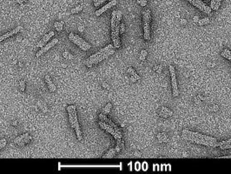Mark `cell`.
<instances>
[{"mask_svg":"<svg viewBox=\"0 0 231 174\" xmlns=\"http://www.w3.org/2000/svg\"><path fill=\"white\" fill-rule=\"evenodd\" d=\"M159 116L161 117H164V118H167V117L173 116V112L165 106H162L161 110L159 112Z\"/></svg>","mask_w":231,"mask_h":174,"instance_id":"9a60e30c","label":"cell"},{"mask_svg":"<svg viewBox=\"0 0 231 174\" xmlns=\"http://www.w3.org/2000/svg\"><path fill=\"white\" fill-rule=\"evenodd\" d=\"M218 159H231L230 155H227V156H222V157H218Z\"/></svg>","mask_w":231,"mask_h":174,"instance_id":"681fc988","label":"cell"},{"mask_svg":"<svg viewBox=\"0 0 231 174\" xmlns=\"http://www.w3.org/2000/svg\"><path fill=\"white\" fill-rule=\"evenodd\" d=\"M181 24H183V25H185V24H187V20L186 19H181Z\"/></svg>","mask_w":231,"mask_h":174,"instance_id":"f907efd6","label":"cell"},{"mask_svg":"<svg viewBox=\"0 0 231 174\" xmlns=\"http://www.w3.org/2000/svg\"><path fill=\"white\" fill-rule=\"evenodd\" d=\"M193 21H194V23H198V21H199V17H198L197 16H195V17H193Z\"/></svg>","mask_w":231,"mask_h":174,"instance_id":"ee69618b","label":"cell"},{"mask_svg":"<svg viewBox=\"0 0 231 174\" xmlns=\"http://www.w3.org/2000/svg\"><path fill=\"white\" fill-rule=\"evenodd\" d=\"M63 23L61 21V22H55V24H54V26H55V29L58 31H62V30H63Z\"/></svg>","mask_w":231,"mask_h":174,"instance_id":"f546056e","label":"cell"},{"mask_svg":"<svg viewBox=\"0 0 231 174\" xmlns=\"http://www.w3.org/2000/svg\"><path fill=\"white\" fill-rule=\"evenodd\" d=\"M102 85H103V87H104V88H105V89H107V90H110V85H109L107 83H105V82H103V83H102Z\"/></svg>","mask_w":231,"mask_h":174,"instance_id":"60d3db41","label":"cell"},{"mask_svg":"<svg viewBox=\"0 0 231 174\" xmlns=\"http://www.w3.org/2000/svg\"><path fill=\"white\" fill-rule=\"evenodd\" d=\"M157 138L159 143H167L169 141L168 136L165 132H159L157 136Z\"/></svg>","mask_w":231,"mask_h":174,"instance_id":"ac0fdd59","label":"cell"},{"mask_svg":"<svg viewBox=\"0 0 231 174\" xmlns=\"http://www.w3.org/2000/svg\"><path fill=\"white\" fill-rule=\"evenodd\" d=\"M223 0H211L210 2V8L212 10H218L220 5H221V3H222Z\"/></svg>","mask_w":231,"mask_h":174,"instance_id":"d6986e66","label":"cell"},{"mask_svg":"<svg viewBox=\"0 0 231 174\" xmlns=\"http://www.w3.org/2000/svg\"><path fill=\"white\" fill-rule=\"evenodd\" d=\"M53 36H54V31H50V32H48L47 34H45V35L41 38V40L38 43L37 47H39V48L44 47V46L47 44V42L50 40V38H51Z\"/></svg>","mask_w":231,"mask_h":174,"instance_id":"4fadbf2b","label":"cell"},{"mask_svg":"<svg viewBox=\"0 0 231 174\" xmlns=\"http://www.w3.org/2000/svg\"><path fill=\"white\" fill-rule=\"evenodd\" d=\"M24 1H25V0H16V2H17V3H19V4H22Z\"/></svg>","mask_w":231,"mask_h":174,"instance_id":"f5cc1de1","label":"cell"},{"mask_svg":"<svg viewBox=\"0 0 231 174\" xmlns=\"http://www.w3.org/2000/svg\"><path fill=\"white\" fill-rule=\"evenodd\" d=\"M125 31V25L124 24H120V34H123Z\"/></svg>","mask_w":231,"mask_h":174,"instance_id":"8d00e7d4","label":"cell"},{"mask_svg":"<svg viewBox=\"0 0 231 174\" xmlns=\"http://www.w3.org/2000/svg\"><path fill=\"white\" fill-rule=\"evenodd\" d=\"M150 22L151 12L150 10H144L143 11V37L145 40L150 39Z\"/></svg>","mask_w":231,"mask_h":174,"instance_id":"277c9868","label":"cell"},{"mask_svg":"<svg viewBox=\"0 0 231 174\" xmlns=\"http://www.w3.org/2000/svg\"><path fill=\"white\" fill-rule=\"evenodd\" d=\"M130 81H131L132 83H136V82L137 81V79H136V78L135 77L131 76V77H130Z\"/></svg>","mask_w":231,"mask_h":174,"instance_id":"f6af8a7d","label":"cell"},{"mask_svg":"<svg viewBox=\"0 0 231 174\" xmlns=\"http://www.w3.org/2000/svg\"><path fill=\"white\" fill-rule=\"evenodd\" d=\"M107 0H94V6L95 7H99L102 3H105Z\"/></svg>","mask_w":231,"mask_h":174,"instance_id":"4dcf8cb0","label":"cell"},{"mask_svg":"<svg viewBox=\"0 0 231 174\" xmlns=\"http://www.w3.org/2000/svg\"><path fill=\"white\" fill-rule=\"evenodd\" d=\"M141 168H142L141 163H139V162H136V163L135 164V170H136V171H139Z\"/></svg>","mask_w":231,"mask_h":174,"instance_id":"74e56055","label":"cell"},{"mask_svg":"<svg viewBox=\"0 0 231 174\" xmlns=\"http://www.w3.org/2000/svg\"><path fill=\"white\" fill-rule=\"evenodd\" d=\"M114 53H115V47L113 45L110 44V45H106L105 47L102 48L97 53L91 55L84 63H85L87 67H92L93 65L99 64L104 59L108 58L110 56L113 55Z\"/></svg>","mask_w":231,"mask_h":174,"instance_id":"3957f363","label":"cell"},{"mask_svg":"<svg viewBox=\"0 0 231 174\" xmlns=\"http://www.w3.org/2000/svg\"><path fill=\"white\" fill-rule=\"evenodd\" d=\"M187 1L189 2L195 7H196L197 9H199L203 13L208 14V15H211V11H212L211 8L209 5H207L205 3H203L202 0H187Z\"/></svg>","mask_w":231,"mask_h":174,"instance_id":"8992f818","label":"cell"},{"mask_svg":"<svg viewBox=\"0 0 231 174\" xmlns=\"http://www.w3.org/2000/svg\"><path fill=\"white\" fill-rule=\"evenodd\" d=\"M98 124H99V126H100L102 129H104V131H106L108 133L111 134V135L115 138L116 140H117V139H121V138H122V134L117 132L115 129H114L112 126H111L110 124H106V123H104V122H103V121H101V120L98 122Z\"/></svg>","mask_w":231,"mask_h":174,"instance_id":"ba28073f","label":"cell"},{"mask_svg":"<svg viewBox=\"0 0 231 174\" xmlns=\"http://www.w3.org/2000/svg\"><path fill=\"white\" fill-rule=\"evenodd\" d=\"M147 3H148V0H137V3H139L143 7L146 6L147 5Z\"/></svg>","mask_w":231,"mask_h":174,"instance_id":"e575fe53","label":"cell"},{"mask_svg":"<svg viewBox=\"0 0 231 174\" xmlns=\"http://www.w3.org/2000/svg\"><path fill=\"white\" fill-rule=\"evenodd\" d=\"M197 97H198V98H199V99H200L202 101H203V100L205 99V98H204V97H202V95H197Z\"/></svg>","mask_w":231,"mask_h":174,"instance_id":"db71d44e","label":"cell"},{"mask_svg":"<svg viewBox=\"0 0 231 174\" xmlns=\"http://www.w3.org/2000/svg\"><path fill=\"white\" fill-rule=\"evenodd\" d=\"M116 153H118V152H121V147L119 146V145H116Z\"/></svg>","mask_w":231,"mask_h":174,"instance_id":"7dc6e473","label":"cell"},{"mask_svg":"<svg viewBox=\"0 0 231 174\" xmlns=\"http://www.w3.org/2000/svg\"><path fill=\"white\" fill-rule=\"evenodd\" d=\"M31 138H31V136H30V135H29V136H27L26 138H24L22 141H20V142H19L17 145H18L19 146H24V145L28 144V143H29V142L31 140Z\"/></svg>","mask_w":231,"mask_h":174,"instance_id":"d4e9b609","label":"cell"},{"mask_svg":"<svg viewBox=\"0 0 231 174\" xmlns=\"http://www.w3.org/2000/svg\"><path fill=\"white\" fill-rule=\"evenodd\" d=\"M99 119L101 120V121H103V122H104V123H106V124H110L111 126H112L114 129H115L116 131H117V132H119V133H121L122 134V131H121V129L115 123L111 120V119H110L108 117H107V115H105V114H103V113H100L99 114Z\"/></svg>","mask_w":231,"mask_h":174,"instance_id":"8fae6325","label":"cell"},{"mask_svg":"<svg viewBox=\"0 0 231 174\" xmlns=\"http://www.w3.org/2000/svg\"><path fill=\"white\" fill-rule=\"evenodd\" d=\"M27 136H29V133L27 132V133H24V134H23V135H21V136H19V137H17V138H15V140H14V143L15 144H18L20 141H22L24 138H26Z\"/></svg>","mask_w":231,"mask_h":174,"instance_id":"f1b7e54d","label":"cell"},{"mask_svg":"<svg viewBox=\"0 0 231 174\" xmlns=\"http://www.w3.org/2000/svg\"><path fill=\"white\" fill-rule=\"evenodd\" d=\"M194 101H195V104H196V105H201V103H202V100H201L198 97H196V98L194 99Z\"/></svg>","mask_w":231,"mask_h":174,"instance_id":"ab89813d","label":"cell"},{"mask_svg":"<svg viewBox=\"0 0 231 174\" xmlns=\"http://www.w3.org/2000/svg\"><path fill=\"white\" fill-rule=\"evenodd\" d=\"M217 147H219L221 150L231 149V138H229V139L224 140V141H222V142H218Z\"/></svg>","mask_w":231,"mask_h":174,"instance_id":"2e32d148","label":"cell"},{"mask_svg":"<svg viewBox=\"0 0 231 174\" xmlns=\"http://www.w3.org/2000/svg\"><path fill=\"white\" fill-rule=\"evenodd\" d=\"M58 43V38H53L50 43H48V44H46L44 47H42L41 49H40V51L39 52H37V54H36V57L37 58H39V57H41L44 53H45V52H47L50 49H51L54 45H56Z\"/></svg>","mask_w":231,"mask_h":174,"instance_id":"30bf717a","label":"cell"},{"mask_svg":"<svg viewBox=\"0 0 231 174\" xmlns=\"http://www.w3.org/2000/svg\"><path fill=\"white\" fill-rule=\"evenodd\" d=\"M182 137L183 139L189 141L194 144H198V145H203L205 146L209 147H217L218 145V140L217 138L204 135L199 132L192 131H189V129H183L182 131Z\"/></svg>","mask_w":231,"mask_h":174,"instance_id":"6da1fadb","label":"cell"},{"mask_svg":"<svg viewBox=\"0 0 231 174\" xmlns=\"http://www.w3.org/2000/svg\"><path fill=\"white\" fill-rule=\"evenodd\" d=\"M111 107H112V104H111V103H108V104L104 106V108L103 109L102 113H103V114H105V115H108V114L111 113Z\"/></svg>","mask_w":231,"mask_h":174,"instance_id":"cb8c5ba5","label":"cell"},{"mask_svg":"<svg viewBox=\"0 0 231 174\" xmlns=\"http://www.w3.org/2000/svg\"><path fill=\"white\" fill-rule=\"evenodd\" d=\"M6 139L5 138H1L0 139V149H2V148H3L5 145H6Z\"/></svg>","mask_w":231,"mask_h":174,"instance_id":"d590c367","label":"cell"},{"mask_svg":"<svg viewBox=\"0 0 231 174\" xmlns=\"http://www.w3.org/2000/svg\"><path fill=\"white\" fill-rule=\"evenodd\" d=\"M23 31V27H22L21 25H18V26H17V27H16L15 29H13L11 31H10V32H7V33L3 34V35H2V36H0V42H2L3 40L6 39V38H10V37H12L13 35L17 34V32H19V31Z\"/></svg>","mask_w":231,"mask_h":174,"instance_id":"5bb4252c","label":"cell"},{"mask_svg":"<svg viewBox=\"0 0 231 174\" xmlns=\"http://www.w3.org/2000/svg\"><path fill=\"white\" fill-rule=\"evenodd\" d=\"M116 143H117L116 145L121 147V150H124V143H123V141H122V138L121 139H117Z\"/></svg>","mask_w":231,"mask_h":174,"instance_id":"836d02e7","label":"cell"},{"mask_svg":"<svg viewBox=\"0 0 231 174\" xmlns=\"http://www.w3.org/2000/svg\"><path fill=\"white\" fill-rule=\"evenodd\" d=\"M148 168H149V165H148V163H147V162H143V163L142 164V169H143V171H146Z\"/></svg>","mask_w":231,"mask_h":174,"instance_id":"f35d334b","label":"cell"},{"mask_svg":"<svg viewBox=\"0 0 231 174\" xmlns=\"http://www.w3.org/2000/svg\"><path fill=\"white\" fill-rule=\"evenodd\" d=\"M69 54H70V52H67V51H65V52H63V57L64 58H66V59H68V56H69Z\"/></svg>","mask_w":231,"mask_h":174,"instance_id":"b9f144b4","label":"cell"},{"mask_svg":"<svg viewBox=\"0 0 231 174\" xmlns=\"http://www.w3.org/2000/svg\"><path fill=\"white\" fill-rule=\"evenodd\" d=\"M71 110H72V114H73V118H74V129H75V131H76L77 139H78L79 141H82V140H83L82 131H81V130H80L79 124H78V120H77V108H76V106H71Z\"/></svg>","mask_w":231,"mask_h":174,"instance_id":"9c48e42d","label":"cell"},{"mask_svg":"<svg viewBox=\"0 0 231 174\" xmlns=\"http://www.w3.org/2000/svg\"><path fill=\"white\" fill-rule=\"evenodd\" d=\"M209 23H210V19L209 17H203L202 19H199L197 24L199 25H206V24H209Z\"/></svg>","mask_w":231,"mask_h":174,"instance_id":"484cf974","label":"cell"},{"mask_svg":"<svg viewBox=\"0 0 231 174\" xmlns=\"http://www.w3.org/2000/svg\"><path fill=\"white\" fill-rule=\"evenodd\" d=\"M77 29H78V31H81V32H83V31H84V27H83V25H79V26L77 27Z\"/></svg>","mask_w":231,"mask_h":174,"instance_id":"7bdbcfd3","label":"cell"},{"mask_svg":"<svg viewBox=\"0 0 231 174\" xmlns=\"http://www.w3.org/2000/svg\"><path fill=\"white\" fill-rule=\"evenodd\" d=\"M116 152L115 148H111L108 151V152H106L104 155V159H109V158H113L116 155Z\"/></svg>","mask_w":231,"mask_h":174,"instance_id":"44dd1931","label":"cell"},{"mask_svg":"<svg viewBox=\"0 0 231 174\" xmlns=\"http://www.w3.org/2000/svg\"><path fill=\"white\" fill-rule=\"evenodd\" d=\"M221 56L223 57V58H227V59H229L230 61H231V52L230 50H228V49H224L223 51V52L221 53Z\"/></svg>","mask_w":231,"mask_h":174,"instance_id":"603a6c76","label":"cell"},{"mask_svg":"<svg viewBox=\"0 0 231 174\" xmlns=\"http://www.w3.org/2000/svg\"><path fill=\"white\" fill-rule=\"evenodd\" d=\"M182 157H184V158H188V157H189V154H188L187 152H182Z\"/></svg>","mask_w":231,"mask_h":174,"instance_id":"816d5d0a","label":"cell"},{"mask_svg":"<svg viewBox=\"0 0 231 174\" xmlns=\"http://www.w3.org/2000/svg\"><path fill=\"white\" fill-rule=\"evenodd\" d=\"M127 73H129V74H130L131 76H133V77H135L137 80H139L140 78H141V77L138 75V74H136V72L135 71V70L132 68V67H129V68H128V70H127Z\"/></svg>","mask_w":231,"mask_h":174,"instance_id":"7402d4cb","label":"cell"},{"mask_svg":"<svg viewBox=\"0 0 231 174\" xmlns=\"http://www.w3.org/2000/svg\"><path fill=\"white\" fill-rule=\"evenodd\" d=\"M169 71L170 72V78H171V85H172V90H173V96L175 98L178 97L179 95V90L177 85V80H176V73L175 69L173 65L169 66Z\"/></svg>","mask_w":231,"mask_h":174,"instance_id":"52a82bcc","label":"cell"},{"mask_svg":"<svg viewBox=\"0 0 231 174\" xmlns=\"http://www.w3.org/2000/svg\"><path fill=\"white\" fill-rule=\"evenodd\" d=\"M45 81H46V83H47V85H48V87H49L50 91H51V92H55L56 90H57L56 85H54V83L52 82V80L51 79V77H50L49 75H46V76H45Z\"/></svg>","mask_w":231,"mask_h":174,"instance_id":"e0dca14e","label":"cell"},{"mask_svg":"<svg viewBox=\"0 0 231 174\" xmlns=\"http://www.w3.org/2000/svg\"><path fill=\"white\" fill-rule=\"evenodd\" d=\"M19 88L21 92H24L25 90V81L24 80H21L19 83Z\"/></svg>","mask_w":231,"mask_h":174,"instance_id":"d6a6232c","label":"cell"},{"mask_svg":"<svg viewBox=\"0 0 231 174\" xmlns=\"http://www.w3.org/2000/svg\"><path fill=\"white\" fill-rule=\"evenodd\" d=\"M69 39L73 42L74 44H76L77 45L79 46L80 49H82L83 51H89L90 49V45L89 43H87L84 39H83L81 37H79L78 35L77 34H74V33H70L69 35Z\"/></svg>","mask_w":231,"mask_h":174,"instance_id":"5b68a950","label":"cell"},{"mask_svg":"<svg viewBox=\"0 0 231 174\" xmlns=\"http://www.w3.org/2000/svg\"><path fill=\"white\" fill-rule=\"evenodd\" d=\"M83 6L82 4H80V5H77V6H76L75 8H73V9L70 10V13H71V14H76V13H78V12H80L81 10H83Z\"/></svg>","mask_w":231,"mask_h":174,"instance_id":"4316f807","label":"cell"},{"mask_svg":"<svg viewBox=\"0 0 231 174\" xmlns=\"http://www.w3.org/2000/svg\"><path fill=\"white\" fill-rule=\"evenodd\" d=\"M74 58V56L72 55V54H69V56H68V59H70V60H71V59H73Z\"/></svg>","mask_w":231,"mask_h":174,"instance_id":"11a10c76","label":"cell"},{"mask_svg":"<svg viewBox=\"0 0 231 174\" xmlns=\"http://www.w3.org/2000/svg\"><path fill=\"white\" fill-rule=\"evenodd\" d=\"M153 71H155L157 73H161L163 71V67H162V65H155L153 67Z\"/></svg>","mask_w":231,"mask_h":174,"instance_id":"1f68e13d","label":"cell"},{"mask_svg":"<svg viewBox=\"0 0 231 174\" xmlns=\"http://www.w3.org/2000/svg\"><path fill=\"white\" fill-rule=\"evenodd\" d=\"M12 124H13L14 126H16V125L17 124V121H14V122L12 123Z\"/></svg>","mask_w":231,"mask_h":174,"instance_id":"9f6ffc18","label":"cell"},{"mask_svg":"<svg viewBox=\"0 0 231 174\" xmlns=\"http://www.w3.org/2000/svg\"><path fill=\"white\" fill-rule=\"evenodd\" d=\"M122 11L121 10H113L111 14V38L113 41V45L116 49L120 48V22L122 19Z\"/></svg>","mask_w":231,"mask_h":174,"instance_id":"7a4b0ae2","label":"cell"},{"mask_svg":"<svg viewBox=\"0 0 231 174\" xmlns=\"http://www.w3.org/2000/svg\"><path fill=\"white\" fill-rule=\"evenodd\" d=\"M134 157L140 158V157H141V153H140V152H134Z\"/></svg>","mask_w":231,"mask_h":174,"instance_id":"bcb514c9","label":"cell"},{"mask_svg":"<svg viewBox=\"0 0 231 174\" xmlns=\"http://www.w3.org/2000/svg\"><path fill=\"white\" fill-rule=\"evenodd\" d=\"M67 112L69 114V119H70V123L72 128H74V118H73V114H72V110H71V106L67 107Z\"/></svg>","mask_w":231,"mask_h":174,"instance_id":"ffe728a7","label":"cell"},{"mask_svg":"<svg viewBox=\"0 0 231 174\" xmlns=\"http://www.w3.org/2000/svg\"><path fill=\"white\" fill-rule=\"evenodd\" d=\"M212 108H213V109H210V110L213 111V112H216V111H218V106H214Z\"/></svg>","mask_w":231,"mask_h":174,"instance_id":"c3c4849f","label":"cell"},{"mask_svg":"<svg viewBox=\"0 0 231 174\" xmlns=\"http://www.w3.org/2000/svg\"><path fill=\"white\" fill-rule=\"evenodd\" d=\"M147 56H148V52L146 50H142L140 52V55H139V59L141 61H144L147 58Z\"/></svg>","mask_w":231,"mask_h":174,"instance_id":"83f0119b","label":"cell"},{"mask_svg":"<svg viewBox=\"0 0 231 174\" xmlns=\"http://www.w3.org/2000/svg\"><path fill=\"white\" fill-rule=\"evenodd\" d=\"M116 3H117V1H116V0H112V1H111L110 3H106L105 5H104L102 8H100L99 10H97L96 11V13H95L96 16H97V17L101 16L104 12H105L106 10H108L111 9V7L115 6Z\"/></svg>","mask_w":231,"mask_h":174,"instance_id":"7c38bea8","label":"cell"}]
</instances>
